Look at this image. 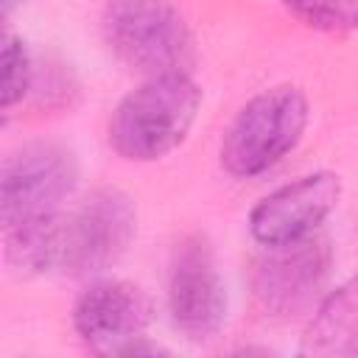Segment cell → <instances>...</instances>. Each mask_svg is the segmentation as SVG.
<instances>
[{
	"label": "cell",
	"instance_id": "cell-1",
	"mask_svg": "<svg viewBox=\"0 0 358 358\" xmlns=\"http://www.w3.org/2000/svg\"><path fill=\"white\" fill-rule=\"evenodd\" d=\"M199 106L201 90L187 73L151 76L115 106L109 145L134 162L159 159L185 143Z\"/></svg>",
	"mask_w": 358,
	"mask_h": 358
},
{
	"label": "cell",
	"instance_id": "cell-2",
	"mask_svg": "<svg viewBox=\"0 0 358 358\" xmlns=\"http://www.w3.org/2000/svg\"><path fill=\"white\" fill-rule=\"evenodd\" d=\"M305 126V92L291 84L268 87L246 101L229 123L221 140V165L238 179L260 176L296 148Z\"/></svg>",
	"mask_w": 358,
	"mask_h": 358
},
{
	"label": "cell",
	"instance_id": "cell-3",
	"mask_svg": "<svg viewBox=\"0 0 358 358\" xmlns=\"http://www.w3.org/2000/svg\"><path fill=\"white\" fill-rule=\"evenodd\" d=\"M109 50L137 73H185L193 36L171 0H109L101 17Z\"/></svg>",
	"mask_w": 358,
	"mask_h": 358
},
{
	"label": "cell",
	"instance_id": "cell-4",
	"mask_svg": "<svg viewBox=\"0 0 358 358\" xmlns=\"http://www.w3.org/2000/svg\"><path fill=\"white\" fill-rule=\"evenodd\" d=\"M137 232L134 201L117 187L90 193L62 218V271L73 277L101 274L129 249Z\"/></svg>",
	"mask_w": 358,
	"mask_h": 358
},
{
	"label": "cell",
	"instance_id": "cell-5",
	"mask_svg": "<svg viewBox=\"0 0 358 358\" xmlns=\"http://www.w3.org/2000/svg\"><path fill=\"white\" fill-rule=\"evenodd\" d=\"M168 310L190 341L213 338L227 316V291L213 246L204 235H187L173 246L168 268Z\"/></svg>",
	"mask_w": 358,
	"mask_h": 358
},
{
	"label": "cell",
	"instance_id": "cell-6",
	"mask_svg": "<svg viewBox=\"0 0 358 358\" xmlns=\"http://www.w3.org/2000/svg\"><path fill=\"white\" fill-rule=\"evenodd\" d=\"M78 182L76 159L56 143H28L6 157L0 173V218L6 227L56 213Z\"/></svg>",
	"mask_w": 358,
	"mask_h": 358
},
{
	"label": "cell",
	"instance_id": "cell-7",
	"mask_svg": "<svg viewBox=\"0 0 358 358\" xmlns=\"http://www.w3.org/2000/svg\"><path fill=\"white\" fill-rule=\"evenodd\" d=\"M341 196V182L330 171H316L299 176L268 196H263L252 215L249 229L263 246H285L302 238H310L316 227L333 213Z\"/></svg>",
	"mask_w": 358,
	"mask_h": 358
},
{
	"label": "cell",
	"instance_id": "cell-8",
	"mask_svg": "<svg viewBox=\"0 0 358 358\" xmlns=\"http://www.w3.org/2000/svg\"><path fill=\"white\" fill-rule=\"evenodd\" d=\"M154 319L148 294L126 280H98L87 285L73 308L76 333L103 355H120L126 344L145 336Z\"/></svg>",
	"mask_w": 358,
	"mask_h": 358
},
{
	"label": "cell",
	"instance_id": "cell-9",
	"mask_svg": "<svg viewBox=\"0 0 358 358\" xmlns=\"http://www.w3.org/2000/svg\"><path fill=\"white\" fill-rule=\"evenodd\" d=\"M330 268V246L316 238H302L285 246H271V255L255 266V294L266 310L288 313L305 305L322 285Z\"/></svg>",
	"mask_w": 358,
	"mask_h": 358
},
{
	"label": "cell",
	"instance_id": "cell-10",
	"mask_svg": "<svg viewBox=\"0 0 358 358\" xmlns=\"http://www.w3.org/2000/svg\"><path fill=\"white\" fill-rule=\"evenodd\" d=\"M299 355L310 358H352L358 355V274L341 282L322 299L308 322Z\"/></svg>",
	"mask_w": 358,
	"mask_h": 358
},
{
	"label": "cell",
	"instance_id": "cell-11",
	"mask_svg": "<svg viewBox=\"0 0 358 358\" xmlns=\"http://www.w3.org/2000/svg\"><path fill=\"white\" fill-rule=\"evenodd\" d=\"M6 257L22 274L62 266V215L45 213L6 227Z\"/></svg>",
	"mask_w": 358,
	"mask_h": 358
},
{
	"label": "cell",
	"instance_id": "cell-12",
	"mask_svg": "<svg viewBox=\"0 0 358 358\" xmlns=\"http://www.w3.org/2000/svg\"><path fill=\"white\" fill-rule=\"evenodd\" d=\"M285 8L302 25L322 34L358 31V0H285Z\"/></svg>",
	"mask_w": 358,
	"mask_h": 358
},
{
	"label": "cell",
	"instance_id": "cell-13",
	"mask_svg": "<svg viewBox=\"0 0 358 358\" xmlns=\"http://www.w3.org/2000/svg\"><path fill=\"white\" fill-rule=\"evenodd\" d=\"M31 87V59L25 42L14 34L3 36V106L11 109Z\"/></svg>",
	"mask_w": 358,
	"mask_h": 358
},
{
	"label": "cell",
	"instance_id": "cell-14",
	"mask_svg": "<svg viewBox=\"0 0 358 358\" xmlns=\"http://www.w3.org/2000/svg\"><path fill=\"white\" fill-rule=\"evenodd\" d=\"M22 3H25V0H3V14L8 17V14H11L17 6H22Z\"/></svg>",
	"mask_w": 358,
	"mask_h": 358
}]
</instances>
